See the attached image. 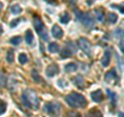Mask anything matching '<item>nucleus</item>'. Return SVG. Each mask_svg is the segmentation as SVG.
Instances as JSON below:
<instances>
[{
    "mask_svg": "<svg viewBox=\"0 0 124 117\" xmlns=\"http://www.w3.org/2000/svg\"><path fill=\"white\" fill-rule=\"evenodd\" d=\"M95 15H96V19H97V21H98V22H103V20H104V16H103L102 13H100V11H96Z\"/></svg>",
    "mask_w": 124,
    "mask_h": 117,
    "instance_id": "obj_27",
    "label": "nucleus"
},
{
    "mask_svg": "<svg viewBox=\"0 0 124 117\" xmlns=\"http://www.w3.org/2000/svg\"><path fill=\"white\" fill-rule=\"evenodd\" d=\"M45 111L53 117H58L60 114V104L56 102H50L45 104Z\"/></svg>",
    "mask_w": 124,
    "mask_h": 117,
    "instance_id": "obj_4",
    "label": "nucleus"
},
{
    "mask_svg": "<svg viewBox=\"0 0 124 117\" xmlns=\"http://www.w3.org/2000/svg\"><path fill=\"white\" fill-rule=\"evenodd\" d=\"M102 97H103V95H102L101 90H95L91 93V99L94 100L95 103H100L102 100Z\"/></svg>",
    "mask_w": 124,
    "mask_h": 117,
    "instance_id": "obj_9",
    "label": "nucleus"
},
{
    "mask_svg": "<svg viewBox=\"0 0 124 117\" xmlns=\"http://www.w3.org/2000/svg\"><path fill=\"white\" fill-rule=\"evenodd\" d=\"M2 31H3V29H2V26H1V25H0V34H1V33H2Z\"/></svg>",
    "mask_w": 124,
    "mask_h": 117,
    "instance_id": "obj_34",
    "label": "nucleus"
},
{
    "mask_svg": "<svg viewBox=\"0 0 124 117\" xmlns=\"http://www.w3.org/2000/svg\"><path fill=\"white\" fill-rule=\"evenodd\" d=\"M27 60H28V58H27L26 54L22 53V54H20V55H19V62H20L21 64H25L26 62H27Z\"/></svg>",
    "mask_w": 124,
    "mask_h": 117,
    "instance_id": "obj_23",
    "label": "nucleus"
},
{
    "mask_svg": "<svg viewBox=\"0 0 124 117\" xmlns=\"http://www.w3.org/2000/svg\"><path fill=\"white\" fill-rule=\"evenodd\" d=\"M2 7H3V3H2V2H0V11H1Z\"/></svg>",
    "mask_w": 124,
    "mask_h": 117,
    "instance_id": "obj_33",
    "label": "nucleus"
},
{
    "mask_svg": "<svg viewBox=\"0 0 124 117\" xmlns=\"http://www.w3.org/2000/svg\"><path fill=\"white\" fill-rule=\"evenodd\" d=\"M108 96H110V99H111V100L113 102L114 104H116V100H117V97H116V94H115V92H113V91H111V90H108Z\"/></svg>",
    "mask_w": 124,
    "mask_h": 117,
    "instance_id": "obj_25",
    "label": "nucleus"
},
{
    "mask_svg": "<svg viewBox=\"0 0 124 117\" xmlns=\"http://www.w3.org/2000/svg\"><path fill=\"white\" fill-rule=\"evenodd\" d=\"M49 51L51 53H57L59 51V46L56 42H51V44L49 45Z\"/></svg>",
    "mask_w": 124,
    "mask_h": 117,
    "instance_id": "obj_17",
    "label": "nucleus"
},
{
    "mask_svg": "<svg viewBox=\"0 0 124 117\" xmlns=\"http://www.w3.org/2000/svg\"><path fill=\"white\" fill-rule=\"evenodd\" d=\"M58 72H59V68H58V65L56 63L50 64L46 69V74L48 77H54L55 75H57Z\"/></svg>",
    "mask_w": 124,
    "mask_h": 117,
    "instance_id": "obj_7",
    "label": "nucleus"
},
{
    "mask_svg": "<svg viewBox=\"0 0 124 117\" xmlns=\"http://www.w3.org/2000/svg\"><path fill=\"white\" fill-rule=\"evenodd\" d=\"M119 46H120V50H121V52H123V41H121V42H120Z\"/></svg>",
    "mask_w": 124,
    "mask_h": 117,
    "instance_id": "obj_32",
    "label": "nucleus"
},
{
    "mask_svg": "<svg viewBox=\"0 0 124 117\" xmlns=\"http://www.w3.org/2000/svg\"><path fill=\"white\" fill-rule=\"evenodd\" d=\"M22 102L27 108H33L37 110L39 108V99L35 91L26 90L22 94Z\"/></svg>",
    "mask_w": 124,
    "mask_h": 117,
    "instance_id": "obj_1",
    "label": "nucleus"
},
{
    "mask_svg": "<svg viewBox=\"0 0 124 117\" xmlns=\"http://www.w3.org/2000/svg\"><path fill=\"white\" fill-rule=\"evenodd\" d=\"M6 60H7L8 63H13L14 62V51L13 50H8L7 56H6Z\"/></svg>",
    "mask_w": 124,
    "mask_h": 117,
    "instance_id": "obj_22",
    "label": "nucleus"
},
{
    "mask_svg": "<svg viewBox=\"0 0 124 117\" xmlns=\"http://www.w3.org/2000/svg\"><path fill=\"white\" fill-rule=\"evenodd\" d=\"M78 69V65L76 63H68L65 65V72L67 73H73Z\"/></svg>",
    "mask_w": 124,
    "mask_h": 117,
    "instance_id": "obj_13",
    "label": "nucleus"
},
{
    "mask_svg": "<svg viewBox=\"0 0 124 117\" xmlns=\"http://www.w3.org/2000/svg\"><path fill=\"white\" fill-rule=\"evenodd\" d=\"M79 46H80V48L83 50V51L87 54L88 56H90L92 52H91V49H92V47H91V44H90V42H89L87 38H85V37H81L80 40H79Z\"/></svg>",
    "mask_w": 124,
    "mask_h": 117,
    "instance_id": "obj_5",
    "label": "nucleus"
},
{
    "mask_svg": "<svg viewBox=\"0 0 124 117\" xmlns=\"http://www.w3.org/2000/svg\"><path fill=\"white\" fill-rule=\"evenodd\" d=\"M46 2H53L54 0H46Z\"/></svg>",
    "mask_w": 124,
    "mask_h": 117,
    "instance_id": "obj_36",
    "label": "nucleus"
},
{
    "mask_svg": "<svg viewBox=\"0 0 124 117\" xmlns=\"http://www.w3.org/2000/svg\"><path fill=\"white\" fill-rule=\"evenodd\" d=\"M73 83L76 84V86L77 87H79V88H84V84H85V81H84V78L79 75V76H77L73 78Z\"/></svg>",
    "mask_w": 124,
    "mask_h": 117,
    "instance_id": "obj_11",
    "label": "nucleus"
},
{
    "mask_svg": "<svg viewBox=\"0 0 124 117\" xmlns=\"http://www.w3.org/2000/svg\"><path fill=\"white\" fill-rule=\"evenodd\" d=\"M75 14H76V16H77V19H78V20L81 21V19H82V17H83V13H81V11L78 10V9H75Z\"/></svg>",
    "mask_w": 124,
    "mask_h": 117,
    "instance_id": "obj_29",
    "label": "nucleus"
},
{
    "mask_svg": "<svg viewBox=\"0 0 124 117\" xmlns=\"http://www.w3.org/2000/svg\"><path fill=\"white\" fill-rule=\"evenodd\" d=\"M65 102L71 108H82L86 106V99L77 92H71L65 96Z\"/></svg>",
    "mask_w": 124,
    "mask_h": 117,
    "instance_id": "obj_2",
    "label": "nucleus"
},
{
    "mask_svg": "<svg viewBox=\"0 0 124 117\" xmlns=\"http://www.w3.org/2000/svg\"><path fill=\"white\" fill-rule=\"evenodd\" d=\"M32 78H33V80L35 81V82H40V81H41L40 76L38 75V73H36L35 71L32 72Z\"/></svg>",
    "mask_w": 124,
    "mask_h": 117,
    "instance_id": "obj_28",
    "label": "nucleus"
},
{
    "mask_svg": "<svg viewBox=\"0 0 124 117\" xmlns=\"http://www.w3.org/2000/svg\"><path fill=\"white\" fill-rule=\"evenodd\" d=\"M5 76H4V74H3L2 72H0V88L3 87L5 85Z\"/></svg>",
    "mask_w": 124,
    "mask_h": 117,
    "instance_id": "obj_26",
    "label": "nucleus"
},
{
    "mask_svg": "<svg viewBox=\"0 0 124 117\" xmlns=\"http://www.w3.org/2000/svg\"><path fill=\"white\" fill-rule=\"evenodd\" d=\"M117 21H118L117 15L114 14V13H110V14H108V22H110L111 24H115Z\"/></svg>",
    "mask_w": 124,
    "mask_h": 117,
    "instance_id": "obj_20",
    "label": "nucleus"
},
{
    "mask_svg": "<svg viewBox=\"0 0 124 117\" xmlns=\"http://www.w3.org/2000/svg\"><path fill=\"white\" fill-rule=\"evenodd\" d=\"M110 61H111V52L110 50H107L103 54V57H102V60H101V64L106 67L110 64Z\"/></svg>",
    "mask_w": 124,
    "mask_h": 117,
    "instance_id": "obj_10",
    "label": "nucleus"
},
{
    "mask_svg": "<svg viewBox=\"0 0 124 117\" xmlns=\"http://www.w3.org/2000/svg\"><path fill=\"white\" fill-rule=\"evenodd\" d=\"M119 117H123V113H122V112L119 113Z\"/></svg>",
    "mask_w": 124,
    "mask_h": 117,
    "instance_id": "obj_35",
    "label": "nucleus"
},
{
    "mask_svg": "<svg viewBox=\"0 0 124 117\" xmlns=\"http://www.w3.org/2000/svg\"><path fill=\"white\" fill-rule=\"evenodd\" d=\"M116 78V74H115V69H112V71L108 72L106 74V80L108 82H111L112 80H114Z\"/></svg>",
    "mask_w": 124,
    "mask_h": 117,
    "instance_id": "obj_15",
    "label": "nucleus"
},
{
    "mask_svg": "<svg viewBox=\"0 0 124 117\" xmlns=\"http://www.w3.org/2000/svg\"><path fill=\"white\" fill-rule=\"evenodd\" d=\"M5 111H6V103L4 100H0V115L3 114Z\"/></svg>",
    "mask_w": 124,
    "mask_h": 117,
    "instance_id": "obj_24",
    "label": "nucleus"
},
{
    "mask_svg": "<svg viewBox=\"0 0 124 117\" xmlns=\"http://www.w3.org/2000/svg\"><path fill=\"white\" fill-rule=\"evenodd\" d=\"M52 34L55 38H61L63 36V30H62L58 25H54L52 27Z\"/></svg>",
    "mask_w": 124,
    "mask_h": 117,
    "instance_id": "obj_8",
    "label": "nucleus"
},
{
    "mask_svg": "<svg viewBox=\"0 0 124 117\" xmlns=\"http://www.w3.org/2000/svg\"><path fill=\"white\" fill-rule=\"evenodd\" d=\"M81 22H82L84 26L87 27V28H91V27L94 26V20H93V18L89 14H83Z\"/></svg>",
    "mask_w": 124,
    "mask_h": 117,
    "instance_id": "obj_6",
    "label": "nucleus"
},
{
    "mask_svg": "<svg viewBox=\"0 0 124 117\" xmlns=\"http://www.w3.org/2000/svg\"><path fill=\"white\" fill-rule=\"evenodd\" d=\"M69 20H70V17H69V15L67 13H64L60 16V22L62 24H67Z\"/></svg>",
    "mask_w": 124,
    "mask_h": 117,
    "instance_id": "obj_16",
    "label": "nucleus"
},
{
    "mask_svg": "<svg viewBox=\"0 0 124 117\" xmlns=\"http://www.w3.org/2000/svg\"><path fill=\"white\" fill-rule=\"evenodd\" d=\"M34 41V37H33V34L31 32V30H28L26 32V42L28 45H32V42Z\"/></svg>",
    "mask_w": 124,
    "mask_h": 117,
    "instance_id": "obj_14",
    "label": "nucleus"
},
{
    "mask_svg": "<svg viewBox=\"0 0 124 117\" xmlns=\"http://www.w3.org/2000/svg\"><path fill=\"white\" fill-rule=\"evenodd\" d=\"M70 51H71V50H70V49H67V48L63 49V50H62V52H61V54H60L61 57H62V58H66V57L71 56L73 53H72V52H70Z\"/></svg>",
    "mask_w": 124,
    "mask_h": 117,
    "instance_id": "obj_18",
    "label": "nucleus"
},
{
    "mask_svg": "<svg viewBox=\"0 0 124 117\" xmlns=\"http://www.w3.org/2000/svg\"><path fill=\"white\" fill-rule=\"evenodd\" d=\"M10 11L14 15H18V14H20L22 11V8H21V6L19 4H15V5H13L10 7Z\"/></svg>",
    "mask_w": 124,
    "mask_h": 117,
    "instance_id": "obj_19",
    "label": "nucleus"
},
{
    "mask_svg": "<svg viewBox=\"0 0 124 117\" xmlns=\"http://www.w3.org/2000/svg\"><path fill=\"white\" fill-rule=\"evenodd\" d=\"M87 117H102V114H101V112L97 110L96 108H93L89 111Z\"/></svg>",
    "mask_w": 124,
    "mask_h": 117,
    "instance_id": "obj_12",
    "label": "nucleus"
},
{
    "mask_svg": "<svg viewBox=\"0 0 124 117\" xmlns=\"http://www.w3.org/2000/svg\"><path fill=\"white\" fill-rule=\"evenodd\" d=\"M19 23V20H16V21H14V22H11V27H16V25H17Z\"/></svg>",
    "mask_w": 124,
    "mask_h": 117,
    "instance_id": "obj_31",
    "label": "nucleus"
},
{
    "mask_svg": "<svg viewBox=\"0 0 124 117\" xmlns=\"http://www.w3.org/2000/svg\"><path fill=\"white\" fill-rule=\"evenodd\" d=\"M21 42H22V37L21 36H15L13 38H10V44L14 45V46H18Z\"/></svg>",
    "mask_w": 124,
    "mask_h": 117,
    "instance_id": "obj_21",
    "label": "nucleus"
},
{
    "mask_svg": "<svg viewBox=\"0 0 124 117\" xmlns=\"http://www.w3.org/2000/svg\"><path fill=\"white\" fill-rule=\"evenodd\" d=\"M68 117H81V114L78 112H69Z\"/></svg>",
    "mask_w": 124,
    "mask_h": 117,
    "instance_id": "obj_30",
    "label": "nucleus"
},
{
    "mask_svg": "<svg viewBox=\"0 0 124 117\" xmlns=\"http://www.w3.org/2000/svg\"><path fill=\"white\" fill-rule=\"evenodd\" d=\"M34 24V28H35L36 32L39 34V36L42 38L44 41H49V35H48V31H46V26L44 25V23L38 17H36L33 21Z\"/></svg>",
    "mask_w": 124,
    "mask_h": 117,
    "instance_id": "obj_3",
    "label": "nucleus"
}]
</instances>
